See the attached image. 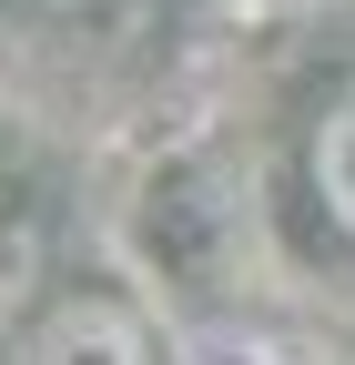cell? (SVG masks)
I'll return each instance as SVG.
<instances>
[{
  "mask_svg": "<svg viewBox=\"0 0 355 365\" xmlns=\"http://www.w3.org/2000/svg\"><path fill=\"white\" fill-rule=\"evenodd\" d=\"M11 365H153V335L112 284H61L11 345Z\"/></svg>",
  "mask_w": 355,
  "mask_h": 365,
  "instance_id": "6da1fadb",
  "label": "cell"
},
{
  "mask_svg": "<svg viewBox=\"0 0 355 365\" xmlns=\"http://www.w3.org/2000/svg\"><path fill=\"white\" fill-rule=\"evenodd\" d=\"M41 304H51V223L21 182H0V355L31 335Z\"/></svg>",
  "mask_w": 355,
  "mask_h": 365,
  "instance_id": "7a4b0ae2",
  "label": "cell"
},
{
  "mask_svg": "<svg viewBox=\"0 0 355 365\" xmlns=\"http://www.w3.org/2000/svg\"><path fill=\"white\" fill-rule=\"evenodd\" d=\"M304 193H315L325 234L355 244V71L315 102V132H304Z\"/></svg>",
  "mask_w": 355,
  "mask_h": 365,
  "instance_id": "3957f363",
  "label": "cell"
},
{
  "mask_svg": "<svg viewBox=\"0 0 355 365\" xmlns=\"http://www.w3.org/2000/svg\"><path fill=\"white\" fill-rule=\"evenodd\" d=\"M31 11H102V0H31Z\"/></svg>",
  "mask_w": 355,
  "mask_h": 365,
  "instance_id": "277c9868",
  "label": "cell"
}]
</instances>
